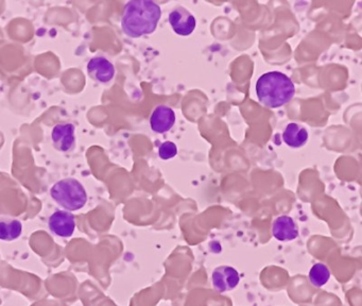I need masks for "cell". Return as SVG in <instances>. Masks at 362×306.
<instances>
[{
	"instance_id": "obj_2",
	"label": "cell",
	"mask_w": 362,
	"mask_h": 306,
	"mask_svg": "<svg viewBox=\"0 0 362 306\" xmlns=\"http://www.w3.org/2000/svg\"><path fill=\"white\" fill-rule=\"evenodd\" d=\"M256 94L263 106L277 108L288 104L295 97V86L287 74L269 72L257 80Z\"/></svg>"
},
{
	"instance_id": "obj_1",
	"label": "cell",
	"mask_w": 362,
	"mask_h": 306,
	"mask_svg": "<svg viewBox=\"0 0 362 306\" xmlns=\"http://www.w3.org/2000/svg\"><path fill=\"white\" fill-rule=\"evenodd\" d=\"M162 16V9L152 0H132L126 3L122 17V28L130 38L154 33Z\"/></svg>"
},
{
	"instance_id": "obj_7",
	"label": "cell",
	"mask_w": 362,
	"mask_h": 306,
	"mask_svg": "<svg viewBox=\"0 0 362 306\" xmlns=\"http://www.w3.org/2000/svg\"><path fill=\"white\" fill-rule=\"evenodd\" d=\"M74 124L66 122V124H58L52 129L51 140L54 148L61 152H68L74 148L76 145V136H74Z\"/></svg>"
},
{
	"instance_id": "obj_5",
	"label": "cell",
	"mask_w": 362,
	"mask_h": 306,
	"mask_svg": "<svg viewBox=\"0 0 362 306\" xmlns=\"http://www.w3.org/2000/svg\"><path fill=\"white\" fill-rule=\"evenodd\" d=\"M48 225L51 233L56 236L68 239L72 236L76 230V219L67 211H56L49 217Z\"/></svg>"
},
{
	"instance_id": "obj_6",
	"label": "cell",
	"mask_w": 362,
	"mask_h": 306,
	"mask_svg": "<svg viewBox=\"0 0 362 306\" xmlns=\"http://www.w3.org/2000/svg\"><path fill=\"white\" fill-rule=\"evenodd\" d=\"M240 275L234 267L220 266L213 273V285L219 293L233 291L238 286Z\"/></svg>"
},
{
	"instance_id": "obj_8",
	"label": "cell",
	"mask_w": 362,
	"mask_h": 306,
	"mask_svg": "<svg viewBox=\"0 0 362 306\" xmlns=\"http://www.w3.org/2000/svg\"><path fill=\"white\" fill-rule=\"evenodd\" d=\"M88 74L94 81L106 84L115 76V67L104 56H96L88 62Z\"/></svg>"
},
{
	"instance_id": "obj_13",
	"label": "cell",
	"mask_w": 362,
	"mask_h": 306,
	"mask_svg": "<svg viewBox=\"0 0 362 306\" xmlns=\"http://www.w3.org/2000/svg\"><path fill=\"white\" fill-rule=\"evenodd\" d=\"M331 279V271L324 264H315L309 271V281L315 287H322Z\"/></svg>"
},
{
	"instance_id": "obj_10",
	"label": "cell",
	"mask_w": 362,
	"mask_h": 306,
	"mask_svg": "<svg viewBox=\"0 0 362 306\" xmlns=\"http://www.w3.org/2000/svg\"><path fill=\"white\" fill-rule=\"evenodd\" d=\"M272 234L279 241H295L299 236V227L293 218L283 215L273 223Z\"/></svg>"
},
{
	"instance_id": "obj_9",
	"label": "cell",
	"mask_w": 362,
	"mask_h": 306,
	"mask_svg": "<svg viewBox=\"0 0 362 306\" xmlns=\"http://www.w3.org/2000/svg\"><path fill=\"white\" fill-rule=\"evenodd\" d=\"M176 113L167 106H158L151 115L150 126L154 132L166 133L176 124Z\"/></svg>"
},
{
	"instance_id": "obj_11",
	"label": "cell",
	"mask_w": 362,
	"mask_h": 306,
	"mask_svg": "<svg viewBox=\"0 0 362 306\" xmlns=\"http://www.w3.org/2000/svg\"><path fill=\"white\" fill-rule=\"evenodd\" d=\"M283 140L291 148H299L308 140V131L299 124L291 122L283 131Z\"/></svg>"
},
{
	"instance_id": "obj_4",
	"label": "cell",
	"mask_w": 362,
	"mask_h": 306,
	"mask_svg": "<svg viewBox=\"0 0 362 306\" xmlns=\"http://www.w3.org/2000/svg\"><path fill=\"white\" fill-rule=\"evenodd\" d=\"M169 24L178 35L188 36L196 30V17L185 8H176L169 14Z\"/></svg>"
},
{
	"instance_id": "obj_14",
	"label": "cell",
	"mask_w": 362,
	"mask_h": 306,
	"mask_svg": "<svg viewBox=\"0 0 362 306\" xmlns=\"http://www.w3.org/2000/svg\"><path fill=\"white\" fill-rule=\"evenodd\" d=\"M178 154V147L174 142L163 143L158 148V156L162 160H170Z\"/></svg>"
},
{
	"instance_id": "obj_3",
	"label": "cell",
	"mask_w": 362,
	"mask_h": 306,
	"mask_svg": "<svg viewBox=\"0 0 362 306\" xmlns=\"http://www.w3.org/2000/svg\"><path fill=\"white\" fill-rule=\"evenodd\" d=\"M52 199L67 211H79L88 202V193L76 179H64L50 189Z\"/></svg>"
},
{
	"instance_id": "obj_12",
	"label": "cell",
	"mask_w": 362,
	"mask_h": 306,
	"mask_svg": "<svg viewBox=\"0 0 362 306\" xmlns=\"http://www.w3.org/2000/svg\"><path fill=\"white\" fill-rule=\"evenodd\" d=\"M23 233L21 221H0V241H12L17 239Z\"/></svg>"
}]
</instances>
